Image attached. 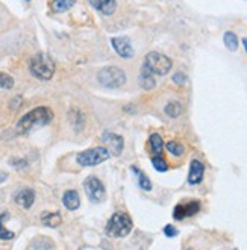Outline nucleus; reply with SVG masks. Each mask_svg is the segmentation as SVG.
I'll use <instances>...</instances> for the list:
<instances>
[{
    "mask_svg": "<svg viewBox=\"0 0 247 250\" xmlns=\"http://www.w3.org/2000/svg\"><path fill=\"white\" fill-rule=\"evenodd\" d=\"M223 41H225V46H226L230 52H237V50H238L240 41H238V37H237L234 32H230V31L225 32Z\"/></svg>",
    "mask_w": 247,
    "mask_h": 250,
    "instance_id": "nucleus-19",
    "label": "nucleus"
},
{
    "mask_svg": "<svg viewBox=\"0 0 247 250\" xmlns=\"http://www.w3.org/2000/svg\"><path fill=\"white\" fill-rule=\"evenodd\" d=\"M6 179H8V174H6L5 171H0V184L5 182Z\"/></svg>",
    "mask_w": 247,
    "mask_h": 250,
    "instance_id": "nucleus-28",
    "label": "nucleus"
},
{
    "mask_svg": "<svg viewBox=\"0 0 247 250\" xmlns=\"http://www.w3.org/2000/svg\"><path fill=\"white\" fill-rule=\"evenodd\" d=\"M165 149H167V152H168L170 155L176 156V158H181V156L185 155V147H184V144L179 143V141H168V143L165 144Z\"/></svg>",
    "mask_w": 247,
    "mask_h": 250,
    "instance_id": "nucleus-20",
    "label": "nucleus"
},
{
    "mask_svg": "<svg viewBox=\"0 0 247 250\" xmlns=\"http://www.w3.org/2000/svg\"><path fill=\"white\" fill-rule=\"evenodd\" d=\"M134 228L132 218L126 212H115L106 223V235L111 238H124Z\"/></svg>",
    "mask_w": 247,
    "mask_h": 250,
    "instance_id": "nucleus-2",
    "label": "nucleus"
},
{
    "mask_svg": "<svg viewBox=\"0 0 247 250\" xmlns=\"http://www.w3.org/2000/svg\"><path fill=\"white\" fill-rule=\"evenodd\" d=\"M83 191H85V194L88 196L90 202L93 203H102L106 197L105 187L96 176H88V178L83 181Z\"/></svg>",
    "mask_w": 247,
    "mask_h": 250,
    "instance_id": "nucleus-7",
    "label": "nucleus"
},
{
    "mask_svg": "<svg viewBox=\"0 0 247 250\" xmlns=\"http://www.w3.org/2000/svg\"><path fill=\"white\" fill-rule=\"evenodd\" d=\"M29 70L40 81H50L55 75V62L47 53H37L31 60Z\"/></svg>",
    "mask_w": 247,
    "mask_h": 250,
    "instance_id": "nucleus-3",
    "label": "nucleus"
},
{
    "mask_svg": "<svg viewBox=\"0 0 247 250\" xmlns=\"http://www.w3.org/2000/svg\"><path fill=\"white\" fill-rule=\"evenodd\" d=\"M111 158V152L106 149V147H94V149H88L83 150L81 153H78L76 161L78 164L82 167H96L102 163H105Z\"/></svg>",
    "mask_w": 247,
    "mask_h": 250,
    "instance_id": "nucleus-5",
    "label": "nucleus"
},
{
    "mask_svg": "<svg viewBox=\"0 0 247 250\" xmlns=\"http://www.w3.org/2000/svg\"><path fill=\"white\" fill-rule=\"evenodd\" d=\"M200 211V203L199 202H188V203H181L178 205L173 211L174 220H184L186 217H193Z\"/></svg>",
    "mask_w": 247,
    "mask_h": 250,
    "instance_id": "nucleus-9",
    "label": "nucleus"
},
{
    "mask_svg": "<svg viewBox=\"0 0 247 250\" xmlns=\"http://www.w3.org/2000/svg\"><path fill=\"white\" fill-rule=\"evenodd\" d=\"M41 220H42V223H44L47 228H58L62 223V217H61V214H58V212H46V214H42Z\"/></svg>",
    "mask_w": 247,
    "mask_h": 250,
    "instance_id": "nucleus-18",
    "label": "nucleus"
},
{
    "mask_svg": "<svg viewBox=\"0 0 247 250\" xmlns=\"http://www.w3.org/2000/svg\"><path fill=\"white\" fill-rule=\"evenodd\" d=\"M90 5L99 11L102 16L109 17L117 9V0H88Z\"/></svg>",
    "mask_w": 247,
    "mask_h": 250,
    "instance_id": "nucleus-12",
    "label": "nucleus"
},
{
    "mask_svg": "<svg viewBox=\"0 0 247 250\" xmlns=\"http://www.w3.org/2000/svg\"><path fill=\"white\" fill-rule=\"evenodd\" d=\"M62 203L68 211H76L81 205V199H79L78 191H75V189L65 191L64 196H62Z\"/></svg>",
    "mask_w": 247,
    "mask_h": 250,
    "instance_id": "nucleus-14",
    "label": "nucleus"
},
{
    "mask_svg": "<svg viewBox=\"0 0 247 250\" xmlns=\"http://www.w3.org/2000/svg\"><path fill=\"white\" fill-rule=\"evenodd\" d=\"M171 67H173V62L170 58L164 53H159V52L147 53L146 58H144V64H143V68H146L153 76L168 75Z\"/></svg>",
    "mask_w": 247,
    "mask_h": 250,
    "instance_id": "nucleus-4",
    "label": "nucleus"
},
{
    "mask_svg": "<svg viewBox=\"0 0 247 250\" xmlns=\"http://www.w3.org/2000/svg\"><path fill=\"white\" fill-rule=\"evenodd\" d=\"M97 79L100 85H103L106 88H120L126 83V73L119 68V67H105L97 73Z\"/></svg>",
    "mask_w": 247,
    "mask_h": 250,
    "instance_id": "nucleus-6",
    "label": "nucleus"
},
{
    "mask_svg": "<svg viewBox=\"0 0 247 250\" xmlns=\"http://www.w3.org/2000/svg\"><path fill=\"white\" fill-rule=\"evenodd\" d=\"M14 199H16V202L20 205L21 208L29 209L35 202V193H34V189H31V188H23V189L19 191Z\"/></svg>",
    "mask_w": 247,
    "mask_h": 250,
    "instance_id": "nucleus-13",
    "label": "nucleus"
},
{
    "mask_svg": "<svg viewBox=\"0 0 247 250\" xmlns=\"http://www.w3.org/2000/svg\"><path fill=\"white\" fill-rule=\"evenodd\" d=\"M53 120V111L47 106H38L24 114L17 123V129L21 134L32 130L38 126H46Z\"/></svg>",
    "mask_w": 247,
    "mask_h": 250,
    "instance_id": "nucleus-1",
    "label": "nucleus"
},
{
    "mask_svg": "<svg viewBox=\"0 0 247 250\" xmlns=\"http://www.w3.org/2000/svg\"><path fill=\"white\" fill-rule=\"evenodd\" d=\"M140 85L144 90H153L155 85H156V81L153 78L152 73H149L146 68H141V73H140Z\"/></svg>",
    "mask_w": 247,
    "mask_h": 250,
    "instance_id": "nucleus-15",
    "label": "nucleus"
},
{
    "mask_svg": "<svg viewBox=\"0 0 247 250\" xmlns=\"http://www.w3.org/2000/svg\"><path fill=\"white\" fill-rule=\"evenodd\" d=\"M152 166L159 173H165L168 170V164H167V161L164 159L163 155H153L152 156Z\"/></svg>",
    "mask_w": 247,
    "mask_h": 250,
    "instance_id": "nucleus-22",
    "label": "nucleus"
},
{
    "mask_svg": "<svg viewBox=\"0 0 247 250\" xmlns=\"http://www.w3.org/2000/svg\"><path fill=\"white\" fill-rule=\"evenodd\" d=\"M73 5H75V0H53L52 9L55 12H65L73 8Z\"/></svg>",
    "mask_w": 247,
    "mask_h": 250,
    "instance_id": "nucleus-21",
    "label": "nucleus"
},
{
    "mask_svg": "<svg viewBox=\"0 0 247 250\" xmlns=\"http://www.w3.org/2000/svg\"><path fill=\"white\" fill-rule=\"evenodd\" d=\"M241 41H243V46H244V50H246V53H247V38H243Z\"/></svg>",
    "mask_w": 247,
    "mask_h": 250,
    "instance_id": "nucleus-29",
    "label": "nucleus"
},
{
    "mask_svg": "<svg viewBox=\"0 0 247 250\" xmlns=\"http://www.w3.org/2000/svg\"><path fill=\"white\" fill-rule=\"evenodd\" d=\"M8 218V214L3 212V214H0V240H12L14 237H16V233L5 229V225L3 222Z\"/></svg>",
    "mask_w": 247,
    "mask_h": 250,
    "instance_id": "nucleus-23",
    "label": "nucleus"
},
{
    "mask_svg": "<svg viewBox=\"0 0 247 250\" xmlns=\"http://www.w3.org/2000/svg\"><path fill=\"white\" fill-rule=\"evenodd\" d=\"M164 233L167 235L168 238H173V237H176V235H178V229L174 228L173 225H167V226L164 228Z\"/></svg>",
    "mask_w": 247,
    "mask_h": 250,
    "instance_id": "nucleus-27",
    "label": "nucleus"
},
{
    "mask_svg": "<svg viewBox=\"0 0 247 250\" xmlns=\"http://www.w3.org/2000/svg\"><path fill=\"white\" fill-rule=\"evenodd\" d=\"M12 86H14V78L9 76L8 73L0 71V88H3V90H11Z\"/></svg>",
    "mask_w": 247,
    "mask_h": 250,
    "instance_id": "nucleus-25",
    "label": "nucleus"
},
{
    "mask_svg": "<svg viewBox=\"0 0 247 250\" xmlns=\"http://www.w3.org/2000/svg\"><path fill=\"white\" fill-rule=\"evenodd\" d=\"M102 141H103L108 147L106 149L115 155V156H120L122 152H123V147H124V140L123 137L120 135H115V134H111V132H105L103 137H102Z\"/></svg>",
    "mask_w": 247,
    "mask_h": 250,
    "instance_id": "nucleus-10",
    "label": "nucleus"
},
{
    "mask_svg": "<svg viewBox=\"0 0 247 250\" xmlns=\"http://www.w3.org/2000/svg\"><path fill=\"white\" fill-rule=\"evenodd\" d=\"M132 170L137 173V176H138V184H140V187H141V189H144V191H150L152 189V182H150V179L147 178L146 174H144L143 171H140L138 168H135V167H132Z\"/></svg>",
    "mask_w": 247,
    "mask_h": 250,
    "instance_id": "nucleus-24",
    "label": "nucleus"
},
{
    "mask_svg": "<svg viewBox=\"0 0 247 250\" xmlns=\"http://www.w3.org/2000/svg\"><path fill=\"white\" fill-rule=\"evenodd\" d=\"M149 147H150V152L153 155H161L163 149H164V141L161 138L159 134H152L149 137Z\"/></svg>",
    "mask_w": 247,
    "mask_h": 250,
    "instance_id": "nucleus-17",
    "label": "nucleus"
},
{
    "mask_svg": "<svg viewBox=\"0 0 247 250\" xmlns=\"http://www.w3.org/2000/svg\"><path fill=\"white\" fill-rule=\"evenodd\" d=\"M203 174H205V166H203V163L199 159H193L190 164V171H188V184L199 185L203 181Z\"/></svg>",
    "mask_w": 247,
    "mask_h": 250,
    "instance_id": "nucleus-11",
    "label": "nucleus"
},
{
    "mask_svg": "<svg viewBox=\"0 0 247 250\" xmlns=\"http://www.w3.org/2000/svg\"><path fill=\"white\" fill-rule=\"evenodd\" d=\"M164 114L167 117H170V119H178V117L182 114V105H181V102H178V100L168 102V104L164 106Z\"/></svg>",
    "mask_w": 247,
    "mask_h": 250,
    "instance_id": "nucleus-16",
    "label": "nucleus"
},
{
    "mask_svg": "<svg viewBox=\"0 0 247 250\" xmlns=\"http://www.w3.org/2000/svg\"><path fill=\"white\" fill-rule=\"evenodd\" d=\"M171 79H173V82L176 83V85H184L186 82V76H185V73H182V71L174 73Z\"/></svg>",
    "mask_w": 247,
    "mask_h": 250,
    "instance_id": "nucleus-26",
    "label": "nucleus"
},
{
    "mask_svg": "<svg viewBox=\"0 0 247 250\" xmlns=\"http://www.w3.org/2000/svg\"><path fill=\"white\" fill-rule=\"evenodd\" d=\"M111 44L114 50L117 52V55L123 60H129V58H132L135 55V50L132 47V42L129 41V38L126 37H114L111 40Z\"/></svg>",
    "mask_w": 247,
    "mask_h": 250,
    "instance_id": "nucleus-8",
    "label": "nucleus"
}]
</instances>
